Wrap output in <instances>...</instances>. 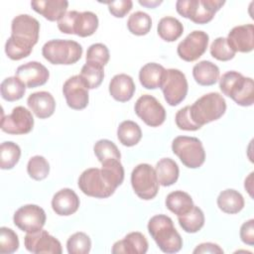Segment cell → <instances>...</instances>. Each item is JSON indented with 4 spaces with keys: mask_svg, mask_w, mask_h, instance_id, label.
I'll use <instances>...</instances> for the list:
<instances>
[{
    "mask_svg": "<svg viewBox=\"0 0 254 254\" xmlns=\"http://www.w3.org/2000/svg\"><path fill=\"white\" fill-rule=\"evenodd\" d=\"M165 203L167 208L178 216L187 213L193 206L191 196L183 190H175L170 192L166 197Z\"/></svg>",
    "mask_w": 254,
    "mask_h": 254,
    "instance_id": "29",
    "label": "cell"
},
{
    "mask_svg": "<svg viewBox=\"0 0 254 254\" xmlns=\"http://www.w3.org/2000/svg\"><path fill=\"white\" fill-rule=\"evenodd\" d=\"M148 231L164 253H177L183 247V239L173 220L165 214L153 216L148 222Z\"/></svg>",
    "mask_w": 254,
    "mask_h": 254,
    "instance_id": "2",
    "label": "cell"
},
{
    "mask_svg": "<svg viewBox=\"0 0 254 254\" xmlns=\"http://www.w3.org/2000/svg\"><path fill=\"white\" fill-rule=\"evenodd\" d=\"M152 27L151 17L142 11L131 14L127 21V28L130 33L136 36H144L148 34Z\"/></svg>",
    "mask_w": 254,
    "mask_h": 254,
    "instance_id": "36",
    "label": "cell"
},
{
    "mask_svg": "<svg viewBox=\"0 0 254 254\" xmlns=\"http://www.w3.org/2000/svg\"><path fill=\"white\" fill-rule=\"evenodd\" d=\"M131 185L135 193L144 200L154 198L159 190L155 169L149 164H139L131 174Z\"/></svg>",
    "mask_w": 254,
    "mask_h": 254,
    "instance_id": "10",
    "label": "cell"
},
{
    "mask_svg": "<svg viewBox=\"0 0 254 254\" xmlns=\"http://www.w3.org/2000/svg\"><path fill=\"white\" fill-rule=\"evenodd\" d=\"M34 127V118L27 108L16 106L11 114L3 116L1 120V129L11 135H22L32 131Z\"/></svg>",
    "mask_w": 254,
    "mask_h": 254,
    "instance_id": "15",
    "label": "cell"
},
{
    "mask_svg": "<svg viewBox=\"0 0 254 254\" xmlns=\"http://www.w3.org/2000/svg\"><path fill=\"white\" fill-rule=\"evenodd\" d=\"M166 68L156 63H148L139 71V80L143 87L156 89L161 86L163 75Z\"/></svg>",
    "mask_w": 254,
    "mask_h": 254,
    "instance_id": "26",
    "label": "cell"
},
{
    "mask_svg": "<svg viewBox=\"0 0 254 254\" xmlns=\"http://www.w3.org/2000/svg\"><path fill=\"white\" fill-rule=\"evenodd\" d=\"M241 241L247 245H254V219L245 221L240 227Z\"/></svg>",
    "mask_w": 254,
    "mask_h": 254,
    "instance_id": "45",
    "label": "cell"
},
{
    "mask_svg": "<svg viewBox=\"0 0 254 254\" xmlns=\"http://www.w3.org/2000/svg\"><path fill=\"white\" fill-rule=\"evenodd\" d=\"M63 93L68 107L71 109L81 110L88 104V88L79 74L73 75L65 80L63 86Z\"/></svg>",
    "mask_w": 254,
    "mask_h": 254,
    "instance_id": "17",
    "label": "cell"
},
{
    "mask_svg": "<svg viewBox=\"0 0 254 254\" xmlns=\"http://www.w3.org/2000/svg\"><path fill=\"white\" fill-rule=\"evenodd\" d=\"M66 248L69 254H86L90 251L91 240L84 232H75L67 239Z\"/></svg>",
    "mask_w": 254,
    "mask_h": 254,
    "instance_id": "38",
    "label": "cell"
},
{
    "mask_svg": "<svg viewBox=\"0 0 254 254\" xmlns=\"http://www.w3.org/2000/svg\"><path fill=\"white\" fill-rule=\"evenodd\" d=\"M19 248V238L14 230L2 226L0 228V253L10 254Z\"/></svg>",
    "mask_w": 254,
    "mask_h": 254,
    "instance_id": "41",
    "label": "cell"
},
{
    "mask_svg": "<svg viewBox=\"0 0 254 254\" xmlns=\"http://www.w3.org/2000/svg\"><path fill=\"white\" fill-rule=\"evenodd\" d=\"M155 171L158 182L163 187H170L174 185L179 179V166L174 160L170 158L161 159L156 164Z\"/></svg>",
    "mask_w": 254,
    "mask_h": 254,
    "instance_id": "28",
    "label": "cell"
},
{
    "mask_svg": "<svg viewBox=\"0 0 254 254\" xmlns=\"http://www.w3.org/2000/svg\"><path fill=\"white\" fill-rule=\"evenodd\" d=\"M160 88L165 100L171 106L180 104L188 94V80L183 71L176 68L166 69Z\"/></svg>",
    "mask_w": 254,
    "mask_h": 254,
    "instance_id": "11",
    "label": "cell"
},
{
    "mask_svg": "<svg viewBox=\"0 0 254 254\" xmlns=\"http://www.w3.org/2000/svg\"><path fill=\"white\" fill-rule=\"evenodd\" d=\"M16 76L19 77L28 88L44 85L50 76L48 68L38 62H29L16 69Z\"/></svg>",
    "mask_w": 254,
    "mask_h": 254,
    "instance_id": "18",
    "label": "cell"
},
{
    "mask_svg": "<svg viewBox=\"0 0 254 254\" xmlns=\"http://www.w3.org/2000/svg\"><path fill=\"white\" fill-rule=\"evenodd\" d=\"M179 224L188 233L199 231L204 224V214L202 210L193 204L191 209L185 214L178 216Z\"/></svg>",
    "mask_w": 254,
    "mask_h": 254,
    "instance_id": "32",
    "label": "cell"
},
{
    "mask_svg": "<svg viewBox=\"0 0 254 254\" xmlns=\"http://www.w3.org/2000/svg\"><path fill=\"white\" fill-rule=\"evenodd\" d=\"M58 28L64 34H74L82 38L89 37L98 28V18L90 11H68L58 21Z\"/></svg>",
    "mask_w": 254,
    "mask_h": 254,
    "instance_id": "7",
    "label": "cell"
},
{
    "mask_svg": "<svg viewBox=\"0 0 254 254\" xmlns=\"http://www.w3.org/2000/svg\"><path fill=\"white\" fill-rule=\"evenodd\" d=\"M135 113L145 124L151 127L162 125L166 119V110L158 99L150 94L141 95L135 103Z\"/></svg>",
    "mask_w": 254,
    "mask_h": 254,
    "instance_id": "12",
    "label": "cell"
},
{
    "mask_svg": "<svg viewBox=\"0 0 254 254\" xmlns=\"http://www.w3.org/2000/svg\"><path fill=\"white\" fill-rule=\"evenodd\" d=\"M109 58L110 55L108 48L101 43H96L89 46L87 49L85 60L86 62H93L104 66L108 63Z\"/></svg>",
    "mask_w": 254,
    "mask_h": 254,
    "instance_id": "42",
    "label": "cell"
},
{
    "mask_svg": "<svg viewBox=\"0 0 254 254\" xmlns=\"http://www.w3.org/2000/svg\"><path fill=\"white\" fill-rule=\"evenodd\" d=\"M45 210L36 204H26L18 208L13 216L14 224L27 233L41 230L46 223Z\"/></svg>",
    "mask_w": 254,
    "mask_h": 254,
    "instance_id": "13",
    "label": "cell"
},
{
    "mask_svg": "<svg viewBox=\"0 0 254 254\" xmlns=\"http://www.w3.org/2000/svg\"><path fill=\"white\" fill-rule=\"evenodd\" d=\"M225 111V99L218 92L206 93L190 106V113L192 121L200 127L219 119Z\"/></svg>",
    "mask_w": 254,
    "mask_h": 254,
    "instance_id": "4",
    "label": "cell"
},
{
    "mask_svg": "<svg viewBox=\"0 0 254 254\" xmlns=\"http://www.w3.org/2000/svg\"><path fill=\"white\" fill-rule=\"evenodd\" d=\"M222 93L232 98L240 106H251L254 103V82L251 77H245L240 72L230 70L219 79Z\"/></svg>",
    "mask_w": 254,
    "mask_h": 254,
    "instance_id": "3",
    "label": "cell"
},
{
    "mask_svg": "<svg viewBox=\"0 0 254 254\" xmlns=\"http://www.w3.org/2000/svg\"><path fill=\"white\" fill-rule=\"evenodd\" d=\"M208 35L203 31L190 32L179 45L177 53L186 62H194L200 58L208 46Z\"/></svg>",
    "mask_w": 254,
    "mask_h": 254,
    "instance_id": "14",
    "label": "cell"
},
{
    "mask_svg": "<svg viewBox=\"0 0 254 254\" xmlns=\"http://www.w3.org/2000/svg\"><path fill=\"white\" fill-rule=\"evenodd\" d=\"M27 172L32 179L36 181H42L48 177L50 173V165L43 156L37 155L29 160L27 165Z\"/></svg>",
    "mask_w": 254,
    "mask_h": 254,
    "instance_id": "39",
    "label": "cell"
},
{
    "mask_svg": "<svg viewBox=\"0 0 254 254\" xmlns=\"http://www.w3.org/2000/svg\"><path fill=\"white\" fill-rule=\"evenodd\" d=\"M217 205L223 212L235 214L241 211L244 207V198L239 191L227 189L218 194Z\"/></svg>",
    "mask_w": 254,
    "mask_h": 254,
    "instance_id": "27",
    "label": "cell"
},
{
    "mask_svg": "<svg viewBox=\"0 0 254 254\" xmlns=\"http://www.w3.org/2000/svg\"><path fill=\"white\" fill-rule=\"evenodd\" d=\"M209 51H210V55L214 59L221 62L230 61L235 56V52L228 45L226 38H223V37L216 38L210 45Z\"/></svg>",
    "mask_w": 254,
    "mask_h": 254,
    "instance_id": "40",
    "label": "cell"
},
{
    "mask_svg": "<svg viewBox=\"0 0 254 254\" xmlns=\"http://www.w3.org/2000/svg\"><path fill=\"white\" fill-rule=\"evenodd\" d=\"M172 150L188 168H199L205 161V152L201 141L196 137L178 136L172 142Z\"/></svg>",
    "mask_w": 254,
    "mask_h": 254,
    "instance_id": "9",
    "label": "cell"
},
{
    "mask_svg": "<svg viewBox=\"0 0 254 254\" xmlns=\"http://www.w3.org/2000/svg\"><path fill=\"white\" fill-rule=\"evenodd\" d=\"M26 84L17 76L5 78L0 85L1 96L7 101H16L21 99L26 91Z\"/></svg>",
    "mask_w": 254,
    "mask_h": 254,
    "instance_id": "33",
    "label": "cell"
},
{
    "mask_svg": "<svg viewBox=\"0 0 254 254\" xmlns=\"http://www.w3.org/2000/svg\"><path fill=\"white\" fill-rule=\"evenodd\" d=\"M135 89L133 78L125 73L114 75L109 82V93L119 102L129 101L133 97Z\"/></svg>",
    "mask_w": 254,
    "mask_h": 254,
    "instance_id": "23",
    "label": "cell"
},
{
    "mask_svg": "<svg viewBox=\"0 0 254 254\" xmlns=\"http://www.w3.org/2000/svg\"><path fill=\"white\" fill-rule=\"evenodd\" d=\"M226 40L235 53H250L254 49V26L252 24L236 26L228 33Z\"/></svg>",
    "mask_w": 254,
    "mask_h": 254,
    "instance_id": "19",
    "label": "cell"
},
{
    "mask_svg": "<svg viewBox=\"0 0 254 254\" xmlns=\"http://www.w3.org/2000/svg\"><path fill=\"white\" fill-rule=\"evenodd\" d=\"M93 151L100 163L111 159L120 160L121 158V154L117 146L112 141L107 139L98 140L93 146Z\"/></svg>",
    "mask_w": 254,
    "mask_h": 254,
    "instance_id": "37",
    "label": "cell"
},
{
    "mask_svg": "<svg viewBox=\"0 0 254 254\" xmlns=\"http://www.w3.org/2000/svg\"><path fill=\"white\" fill-rule=\"evenodd\" d=\"M27 104L30 110L40 119L52 116L56 109V101L48 91H38L29 95Z\"/></svg>",
    "mask_w": 254,
    "mask_h": 254,
    "instance_id": "22",
    "label": "cell"
},
{
    "mask_svg": "<svg viewBox=\"0 0 254 254\" xmlns=\"http://www.w3.org/2000/svg\"><path fill=\"white\" fill-rule=\"evenodd\" d=\"M117 137L120 143L127 147L135 146L142 138L140 126L131 120L121 122L117 128Z\"/></svg>",
    "mask_w": 254,
    "mask_h": 254,
    "instance_id": "31",
    "label": "cell"
},
{
    "mask_svg": "<svg viewBox=\"0 0 254 254\" xmlns=\"http://www.w3.org/2000/svg\"><path fill=\"white\" fill-rule=\"evenodd\" d=\"M193 253L194 254H197V253L215 254V253H223V250L217 244L206 242V243H201L197 245L196 248L193 250Z\"/></svg>",
    "mask_w": 254,
    "mask_h": 254,
    "instance_id": "46",
    "label": "cell"
},
{
    "mask_svg": "<svg viewBox=\"0 0 254 254\" xmlns=\"http://www.w3.org/2000/svg\"><path fill=\"white\" fill-rule=\"evenodd\" d=\"M40 23L28 14L16 16L11 23V37L5 44V53L9 59L19 61L32 53L38 43Z\"/></svg>",
    "mask_w": 254,
    "mask_h": 254,
    "instance_id": "1",
    "label": "cell"
},
{
    "mask_svg": "<svg viewBox=\"0 0 254 254\" xmlns=\"http://www.w3.org/2000/svg\"><path fill=\"white\" fill-rule=\"evenodd\" d=\"M21 157L20 147L11 141L3 142L0 146V167L2 170H10L16 166Z\"/></svg>",
    "mask_w": 254,
    "mask_h": 254,
    "instance_id": "35",
    "label": "cell"
},
{
    "mask_svg": "<svg viewBox=\"0 0 254 254\" xmlns=\"http://www.w3.org/2000/svg\"><path fill=\"white\" fill-rule=\"evenodd\" d=\"M148 241L141 232H130L122 240L113 244L114 254H145L148 251Z\"/></svg>",
    "mask_w": 254,
    "mask_h": 254,
    "instance_id": "21",
    "label": "cell"
},
{
    "mask_svg": "<svg viewBox=\"0 0 254 254\" xmlns=\"http://www.w3.org/2000/svg\"><path fill=\"white\" fill-rule=\"evenodd\" d=\"M34 11L41 14L49 21H59L65 13L68 6L66 0H38L32 1Z\"/></svg>",
    "mask_w": 254,
    "mask_h": 254,
    "instance_id": "24",
    "label": "cell"
},
{
    "mask_svg": "<svg viewBox=\"0 0 254 254\" xmlns=\"http://www.w3.org/2000/svg\"><path fill=\"white\" fill-rule=\"evenodd\" d=\"M162 3V1H156V0H153V1H150V0H139V4L142 5V6H145V7H148V8H155L156 6L160 5Z\"/></svg>",
    "mask_w": 254,
    "mask_h": 254,
    "instance_id": "47",
    "label": "cell"
},
{
    "mask_svg": "<svg viewBox=\"0 0 254 254\" xmlns=\"http://www.w3.org/2000/svg\"><path fill=\"white\" fill-rule=\"evenodd\" d=\"M192 76L199 85H213L219 79V68L209 61H201L192 67Z\"/></svg>",
    "mask_w": 254,
    "mask_h": 254,
    "instance_id": "25",
    "label": "cell"
},
{
    "mask_svg": "<svg viewBox=\"0 0 254 254\" xmlns=\"http://www.w3.org/2000/svg\"><path fill=\"white\" fill-rule=\"evenodd\" d=\"M176 120V124L177 126L181 129V130H186V131H196L198 129H200L201 127L196 125L191 117H190V105L185 106L184 108L180 109L175 117Z\"/></svg>",
    "mask_w": 254,
    "mask_h": 254,
    "instance_id": "43",
    "label": "cell"
},
{
    "mask_svg": "<svg viewBox=\"0 0 254 254\" xmlns=\"http://www.w3.org/2000/svg\"><path fill=\"white\" fill-rule=\"evenodd\" d=\"M79 76L88 89L96 88L101 84L104 77L103 65L93 62H86L81 67Z\"/></svg>",
    "mask_w": 254,
    "mask_h": 254,
    "instance_id": "34",
    "label": "cell"
},
{
    "mask_svg": "<svg viewBox=\"0 0 254 254\" xmlns=\"http://www.w3.org/2000/svg\"><path fill=\"white\" fill-rule=\"evenodd\" d=\"M78 188L84 194L96 198L109 197L116 190L104 171L98 168L83 171L78 179Z\"/></svg>",
    "mask_w": 254,
    "mask_h": 254,
    "instance_id": "8",
    "label": "cell"
},
{
    "mask_svg": "<svg viewBox=\"0 0 254 254\" xmlns=\"http://www.w3.org/2000/svg\"><path fill=\"white\" fill-rule=\"evenodd\" d=\"M24 244L29 252L35 254H61L63 252L61 242L43 229L27 233L24 238Z\"/></svg>",
    "mask_w": 254,
    "mask_h": 254,
    "instance_id": "16",
    "label": "cell"
},
{
    "mask_svg": "<svg viewBox=\"0 0 254 254\" xmlns=\"http://www.w3.org/2000/svg\"><path fill=\"white\" fill-rule=\"evenodd\" d=\"M43 57L53 64H72L82 55V47L72 40H51L42 48Z\"/></svg>",
    "mask_w": 254,
    "mask_h": 254,
    "instance_id": "5",
    "label": "cell"
},
{
    "mask_svg": "<svg viewBox=\"0 0 254 254\" xmlns=\"http://www.w3.org/2000/svg\"><path fill=\"white\" fill-rule=\"evenodd\" d=\"M158 35L166 42H175L184 33L183 24L174 17L162 18L157 27Z\"/></svg>",
    "mask_w": 254,
    "mask_h": 254,
    "instance_id": "30",
    "label": "cell"
},
{
    "mask_svg": "<svg viewBox=\"0 0 254 254\" xmlns=\"http://www.w3.org/2000/svg\"><path fill=\"white\" fill-rule=\"evenodd\" d=\"M79 197L70 189H62L56 192L52 199L53 210L61 216L73 214L79 207Z\"/></svg>",
    "mask_w": 254,
    "mask_h": 254,
    "instance_id": "20",
    "label": "cell"
},
{
    "mask_svg": "<svg viewBox=\"0 0 254 254\" xmlns=\"http://www.w3.org/2000/svg\"><path fill=\"white\" fill-rule=\"evenodd\" d=\"M105 3L108 5L109 12L116 18L124 17L133 6V2L131 0H118Z\"/></svg>",
    "mask_w": 254,
    "mask_h": 254,
    "instance_id": "44",
    "label": "cell"
},
{
    "mask_svg": "<svg viewBox=\"0 0 254 254\" xmlns=\"http://www.w3.org/2000/svg\"><path fill=\"white\" fill-rule=\"evenodd\" d=\"M224 3V0H179L176 9L181 16L202 25L210 22Z\"/></svg>",
    "mask_w": 254,
    "mask_h": 254,
    "instance_id": "6",
    "label": "cell"
}]
</instances>
